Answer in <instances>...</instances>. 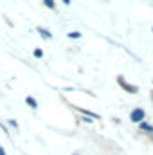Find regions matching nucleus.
Returning a JSON list of instances; mask_svg holds the SVG:
<instances>
[{"mask_svg": "<svg viewBox=\"0 0 153 155\" xmlns=\"http://www.w3.org/2000/svg\"><path fill=\"white\" fill-rule=\"evenodd\" d=\"M144 117H146V112H144L142 108H135V110H132V114H130V119H132L133 123H142Z\"/></svg>", "mask_w": 153, "mask_h": 155, "instance_id": "f257e3e1", "label": "nucleus"}, {"mask_svg": "<svg viewBox=\"0 0 153 155\" xmlns=\"http://www.w3.org/2000/svg\"><path fill=\"white\" fill-rule=\"evenodd\" d=\"M117 81H119V83H121V85H122V87H124V88L128 90V92H132V94H135V92L139 90L137 87H133V85H128V83H126V81L122 79V76H119V78H117Z\"/></svg>", "mask_w": 153, "mask_h": 155, "instance_id": "f03ea898", "label": "nucleus"}, {"mask_svg": "<svg viewBox=\"0 0 153 155\" xmlns=\"http://www.w3.org/2000/svg\"><path fill=\"white\" fill-rule=\"evenodd\" d=\"M25 101H27V105H29L31 108H38V103H36V99H34V97H29V96H27V97H25Z\"/></svg>", "mask_w": 153, "mask_h": 155, "instance_id": "7ed1b4c3", "label": "nucleus"}, {"mask_svg": "<svg viewBox=\"0 0 153 155\" xmlns=\"http://www.w3.org/2000/svg\"><path fill=\"white\" fill-rule=\"evenodd\" d=\"M38 31H40V35H41V36H45V38H50V33H49L47 29H41V27H38Z\"/></svg>", "mask_w": 153, "mask_h": 155, "instance_id": "20e7f679", "label": "nucleus"}, {"mask_svg": "<svg viewBox=\"0 0 153 155\" xmlns=\"http://www.w3.org/2000/svg\"><path fill=\"white\" fill-rule=\"evenodd\" d=\"M43 2H45V5H47L49 9H54V7H56V5H54V0H43Z\"/></svg>", "mask_w": 153, "mask_h": 155, "instance_id": "39448f33", "label": "nucleus"}, {"mask_svg": "<svg viewBox=\"0 0 153 155\" xmlns=\"http://www.w3.org/2000/svg\"><path fill=\"white\" fill-rule=\"evenodd\" d=\"M69 36H70V38H79V36H81V35H79V33H77V31H74V33H69Z\"/></svg>", "mask_w": 153, "mask_h": 155, "instance_id": "423d86ee", "label": "nucleus"}, {"mask_svg": "<svg viewBox=\"0 0 153 155\" xmlns=\"http://www.w3.org/2000/svg\"><path fill=\"white\" fill-rule=\"evenodd\" d=\"M34 56H36V58H41V56H43V52H41V49H36V51H34Z\"/></svg>", "mask_w": 153, "mask_h": 155, "instance_id": "0eeeda50", "label": "nucleus"}, {"mask_svg": "<svg viewBox=\"0 0 153 155\" xmlns=\"http://www.w3.org/2000/svg\"><path fill=\"white\" fill-rule=\"evenodd\" d=\"M0 155H5V152H4V148L0 146Z\"/></svg>", "mask_w": 153, "mask_h": 155, "instance_id": "6e6552de", "label": "nucleus"}, {"mask_svg": "<svg viewBox=\"0 0 153 155\" xmlns=\"http://www.w3.org/2000/svg\"><path fill=\"white\" fill-rule=\"evenodd\" d=\"M63 2H65V4H70V0H63Z\"/></svg>", "mask_w": 153, "mask_h": 155, "instance_id": "1a4fd4ad", "label": "nucleus"}, {"mask_svg": "<svg viewBox=\"0 0 153 155\" xmlns=\"http://www.w3.org/2000/svg\"><path fill=\"white\" fill-rule=\"evenodd\" d=\"M151 99H153V94H151Z\"/></svg>", "mask_w": 153, "mask_h": 155, "instance_id": "9d476101", "label": "nucleus"}, {"mask_svg": "<svg viewBox=\"0 0 153 155\" xmlns=\"http://www.w3.org/2000/svg\"><path fill=\"white\" fill-rule=\"evenodd\" d=\"M151 31H153V29H151Z\"/></svg>", "mask_w": 153, "mask_h": 155, "instance_id": "9b49d317", "label": "nucleus"}]
</instances>
